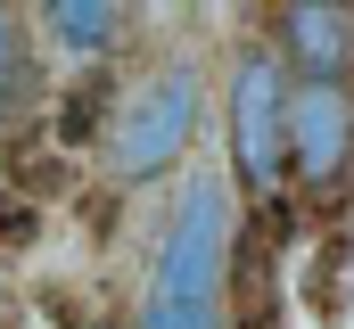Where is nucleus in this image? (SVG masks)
Masks as SVG:
<instances>
[{
    "instance_id": "nucleus-6",
    "label": "nucleus",
    "mask_w": 354,
    "mask_h": 329,
    "mask_svg": "<svg viewBox=\"0 0 354 329\" xmlns=\"http://www.w3.org/2000/svg\"><path fill=\"white\" fill-rule=\"evenodd\" d=\"M41 25H50L58 50L99 58V50L115 41V25H124V0H41Z\"/></svg>"
},
{
    "instance_id": "nucleus-11",
    "label": "nucleus",
    "mask_w": 354,
    "mask_h": 329,
    "mask_svg": "<svg viewBox=\"0 0 354 329\" xmlns=\"http://www.w3.org/2000/svg\"><path fill=\"white\" fill-rule=\"evenodd\" d=\"M58 181H66V164H58V157H41L33 140L17 149V189H25V198H41V189H58Z\"/></svg>"
},
{
    "instance_id": "nucleus-10",
    "label": "nucleus",
    "mask_w": 354,
    "mask_h": 329,
    "mask_svg": "<svg viewBox=\"0 0 354 329\" xmlns=\"http://www.w3.org/2000/svg\"><path fill=\"white\" fill-rule=\"evenodd\" d=\"M33 239H41V198L0 189V247H33Z\"/></svg>"
},
{
    "instance_id": "nucleus-3",
    "label": "nucleus",
    "mask_w": 354,
    "mask_h": 329,
    "mask_svg": "<svg viewBox=\"0 0 354 329\" xmlns=\"http://www.w3.org/2000/svg\"><path fill=\"white\" fill-rule=\"evenodd\" d=\"M288 181L305 206L354 198V91L346 75H297L288 82Z\"/></svg>"
},
{
    "instance_id": "nucleus-1",
    "label": "nucleus",
    "mask_w": 354,
    "mask_h": 329,
    "mask_svg": "<svg viewBox=\"0 0 354 329\" xmlns=\"http://www.w3.org/2000/svg\"><path fill=\"white\" fill-rule=\"evenodd\" d=\"M140 329H239L231 321V189L198 173L181 189L165 247L140 280Z\"/></svg>"
},
{
    "instance_id": "nucleus-4",
    "label": "nucleus",
    "mask_w": 354,
    "mask_h": 329,
    "mask_svg": "<svg viewBox=\"0 0 354 329\" xmlns=\"http://www.w3.org/2000/svg\"><path fill=\"white\" fill-rule=\"evenodd\" d=\"M288 82L297 75L280 66L272 41L239 50V66H231V173L248 198L288 189Z\"/></svg>"
},
{
    "instance_id": "nucleus-2",
    "label": "nucleus",
    "mask_w": 354,
    "mask_h": 329,
    "mask_svg": "<svg viewBox=\"0 0 354 329\" xmlns=\"http://www.w3.org/2000/svg\"><path fill=\"white\" fill-rule=\"evenodd\" d=\"M198 124H206V82H198V66L189 58L149 66V75L115 99V115H107V173L124 189L174 173L189 157V140H198Z\"/></svg>"
},
{
    "instance_id": "nucleus-5",
    "label": "nucleus",
    "mask_w": 354,
    "mask_h": 329,
    "mask_svg": "<svg viewBox=\"0 0 354 329\" xmlns=\"http://www.w3.org/2000/svg\"><path fill=\"white\" fill-rule=\"evenodd\" d=\"M264 41L288 75H346L354 66V0H272Z\"/></svg>"
},
{
    "instance_id": "nucleus-8",
    "label": "nucleus",
    "mask_w": 354,
    "mask_h": 329,
    "mask_svg": "<svg viewBox=\"0 0 354 329\" xmlns=\"http://www.w3.org/2000/svg\"><path fill=\"white\" fill-rule=\"evenodd\" d=\"M107 99H115V82H107V75H83L75 91H66V99H58V140H91Z\"/></svg>"
},
{
    "instance_id": "nucleus-7",
    "label": "nucleus",
    "mask_w": 354,
    "mask_h": 329,
    "mask_svg": "<svg viewBox=\"0 0 354 329\" xmlns=\"http://www.w3.org/2000/svg\"><path fill=\"white\" fill-rule=\"evenodd\" d=\"M346 272H354V231H330L322 239V263L305 272V313L313 321H338L346 313Z\"/></svg>"
},
{
    "instance_id": "nucleus-9",
    "label": "nucleus",
    "mask_w": 354,
    "mask_h": 329,
    "mask_svg": "<svg viewBox=\"0 0 354 329\" xmlns=\"http://www.w3.org/2000/svg\"><path fill=\"white\" fill-rule=\"evenodd\" d=\"M17 107H25V33H17V17L0 8V132L17 124Z\"/></svg>"
}]
</instances>
